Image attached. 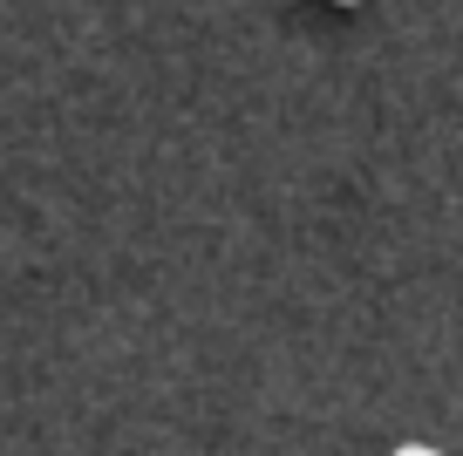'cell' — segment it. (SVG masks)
<instances>
[{"instance_id": "obj_2", "label": "cell", "mask_w": 463, "mask_h": 456, "mask_svg": "<svg viewBox=\"0 0 463 456\" xmlns=\"http://www.w3.org/2000/svg\"><path fill=\"white\" fill-rule=\"evenodd\" d=\"M334 7H362V0H334Z\"/></svg>"}, {"instance_id": "obj_1", "label": "cell", "mask_w": 463, "mask_h": 456, "mask_svg": "<svg viewBox=\"0 0 463 456\" xmlns=\"http://www.w3.org/2000/svg\"><path fill=\"white\" fill-rule=\"evenodd\" d=\"M395 456H436V450H422V442H402V450H395Z\"/></svg>"}]
</instances>
